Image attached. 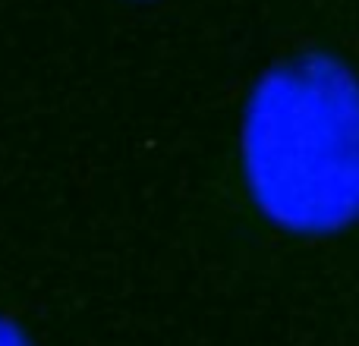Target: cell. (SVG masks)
<instances>
[{"label": "cell", "instance_id": "6da1fadb", "mask_svg": "<svg viewBox=\"0 0 359 346\" xmlns=\"http://www.w3.org/2000/svg\"><path fill=\"white\" fill-rule=\"evenodd\" d=\"M249 208L290 240H322L359 217V76L322 48L259 73L236 130Z\"/></svg>", "mask_w": 359, "mask_h": 346}, {"label": "cell", "instance_id": "7a4b0ae2", "mask_svg": "<svg viewBox=\"0 0 359 346\" xmlns=\"http://www.w3.org/2000/svg\"><path fill=\"white\" fill-rule=\"evenodd\" d=\"M0 346H32L25 331L10 315H4V312H0Z\"/></svg>", "mask_w": 359, "mask_h": 346}]
</instances>
